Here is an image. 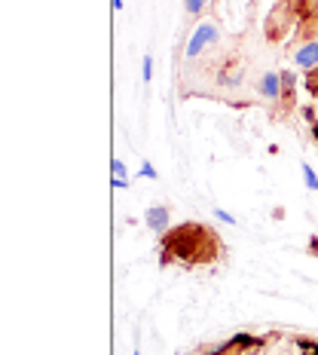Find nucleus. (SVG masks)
<instances>
[{"instance_id":"1","label":"nucleus","mask_w":318,"mask_h":355,"mask_svg":"<svg viewBox=\"0 0 318 355\" xmlns=\"http://www.w3.org/2000/svg\"><path fill=\"white\" fill-rule=\"evenodd\" d=\"M159 261L162 263H181V266H199V263H214L224 254V242L220 236L205 224H181L172 227L168 233H162V245H159Z\"/></svg>"},{"instance_id":"2","label":"nucleus","mask_w":318,"mask_h":355,"mask_svg":"<svg viewBox=\"0 0 318 355\" xmlns=\"http://www.w3.org/2000/svg\"><path fill=\"white\" fill-rule=\"evenodd\" d=\"M220 40V28L214 25V21H199V25L190 31V40H187V49H184V55H187V62H196V58H202L214 43Z\"/></svg>"},{"instance_id":"3","label":"nucleus","mask_w":318,"mask_h":355,"mask_svg":"<svg viewBox=\"0 0 318 355\" xmlns=\"http://www.w3.org/2000/svg\"><path fill=\"white\" fill-rule=\"evenodd\" d=\"M294 107H297V73L282 71V92H279V101H276L272 116H276V120H288Z\"/></svg>"},{"instance_id":"4","label":"nucleus","mask_w":318,"mask_h":355,"mask_svg":"<svg viewBox=\"0 0 318 355\" xmlns=\"http://www.w3.org/2000/svg\"><path fill=\"white\" fill-rule=\"evenodd\" d=\"M291 58H294V64H297L300 71H312V68H318V37H315V40L300 43L297 49H291Z\"/></svg>"},{"instance_id":"5","label":"nucleus","mask_w":318,"mask_h":355,"mask_svg":"<svg viewBox=\"0 0 318 355\" xmlns=\"http://www.w3.org/2000/svg\"><path fill=\"white\" fill-rule=\"evenodd\" d=\"M144 224L150 227L153 233H168L172 230V211H168L166 205H150V209L144 211Z\"/></svg>"},{"instance_id":"6","label":"nucleus","mask_w":318,"mask_h":355,"mask_svg":"<svg viewBox=\"0 0 318 355\" xmlns=\"http://www.w3.org/2000/svg\"><path fill=\"white\" fill-rule=\"evenodd\" d=\"M279 92H282V73H279V71L263 73V77H260V83H257V95L276 105V101H279Z\"/></svg>"},{"instance_id":"7","label":"nucleus","mask_w":318,"mask_h":355,"mask_svg":"<svg viewBox=\"0 0 318 355\" xmlns=\"http://www.w3.org/2000/svg\"><path fill=\"white\" fill-rule=\"evenodd\" d=\"M294 10V16H297L300 21L306 19H318V0H288Z\"/></svg>"},{"instance_id":"8","label":"nucleus","mask_w":318,"mask_h":355,"mask_svg":"<svg viewBox=\"0 0 318 355\" xmlns=\"http://www.w3.org/2000/svg\"><path fill=\"white\" fill-rule=\"evenodd\" d=\"M110 168H114V187L116 190H123V187H129V168H125V162L120 157H114L110 159Z\"/></svg>"},{"instance_id":"9","label":"nucleus","mask_w":318,"mask_h":355,"mask_svg":"<svg viewBox=\"0 0 318 355\" xmlns=\"http://www.w3.org/2000/svg\"><path fill=\"white\" fill-rule=\"evenodd\" d=\"M209 6V0H184V12H187L190 19H196V16H202V10Z\"/></svg>"},{"instance_id":"10","label":"nucleus","mask_w":318,"mask_h":355,"mask_svg":"<svg viewBox=\"0 0 318 355\" xmlns=\"http://www.w3.org/2000/svg\"><path fill=\"white\" fill-rule=\"evenodd\" d=\"M303 178H306V187L318 193V175H315V168L309 166V162H303Z\"/></svg>"},{"instance_id":"11","label":"nucleus","mask_w":318,"mask_h":355,"mask_svg":"<svg viewBox=\"0 0 318 355\" xmlns=\"http://www.w3.org/2000/svg\"><path fill=\"white\" fill-rule=\"evenodd\" d=\"M141 77H144V83H150V80H153V55H144V64H141Z\"/></svg>"},{"instance_id":"12","label":"nucleus","mask_w":318,"mask_h":355,"mask_svg":"<svg viewBox=\"0 0 318 355\" xmlns=\"http://www.w3.org/2000/svg\"><path fill=\"white\" fill-rule=\"evenodd\" d=\"M306 89H309L312 95H318V68L306 71Z\"/></svg>"},{"instance_id":"13","label":"nucleus","mask_w":318,"mask_h":355,"mask_svg":"<svg viewBox=\"0 0 318 355\" xmlns=\"http://www.w3.org/2000/svg\"><path fill=\"white\" fill-rule=\"evenodd\" d=\"M303 116L309 120V125H318V95H315V105L312 107H303Z\"/></svg>"},{"instance_id":"14","label":"nucleus","mask_w":318,"mask_h":355,"mask_svg":"<svg viewBox=\"0 0 318 355\" xmlns=\"http://www.w3.org/2000/svg\"><path fill=\"white\" fill-rule=\"evenodd\" d=\"M214 218H218L220 224H236V218H233L230 211H224V209H214Z\"/></svg>"},{"instance_id":"15","label":"nucleus","mask_w":318,"mask_h":355,"mask_svg":"<svg viewBox=\"0 0 318 355\" xmlns=\"http://www.w3.org/2000/svg\"><path fill=\"white\" fill-rule=\"evenodd\" d=\"M138 175H141V178H150V181H153V178H157V168H153L150 162H144V166H141V172H138Z\"/></svg>"},{"instance_id":"16","label":"nucleus","mask_w":318,"mask_h":355,"mask_svg":"<svg viewBox=\"0 0 318 355\" xmlns=\"http://www.w3.org/2000/svg\"><path fill=\"white\" fill-rule=\"evenodd\" d=\"M309 248H312V254H318V236H312V239H309Z\"/></svg>"},{"instance_id":"17","label":"nucleus","mask_w":318,"mask_h":355,"mask_svg":"<svg viewBox=\"0 0 318 355\" xmlns=\"http://www.w3.org/2000/svg\"><path fill=\"white\" fill-rule=\"evenodd\" d=\"M309 346H312V352L318 355V343H315V340H309Z\"/></svg>"},{"instance_id":"18","label":"nucleus","mask_w":318,"mask_h":355,"mask_svg":"<svg viewBox=\"0 0 318 355\" xmlns=\"http://www.w3.org/2000/svg\"><path fill=\"white\" fill-rule=\"evenodd\" d=\"M114 10H123V0H114Z\"/></svg>"},{"instance_id":"19","label":"nucleus","mask_w":318,"mask_h":355,"mask_svg":"<svg viewBox=\"0 0 318 355\" xmlns=\"http://www.w3.org/2000/svg\"><path fill=\"white\" fill-rule=\"evenodd\" d=\"M312 135H315V141H318V125H312Z\"/></svg>"},{"instance_id":"20","label":"nucleus","mask_w":318,"mask_h":355,"mask_svg":"<svg viewBox=\"0 0 318 355\" xmlns=\"http://www.w3.org/2000/svg\"><path fill=\"white\" fill-rule=\"evenodd\" d=\"M132 355H141V352H138V349H135V352H132Z\"/></svg>"}]
</instances>
